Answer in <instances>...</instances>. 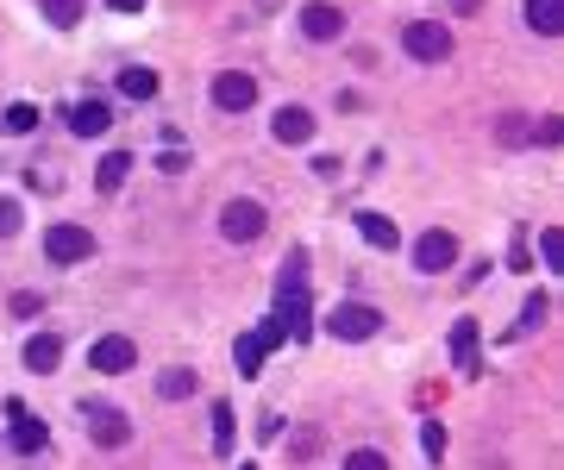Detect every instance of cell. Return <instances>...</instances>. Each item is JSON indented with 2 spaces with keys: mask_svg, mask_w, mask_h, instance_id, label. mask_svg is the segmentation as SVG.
<instances>
[{
  "mask_svg": "<svg viewBox=\"0 0 564 470\" xmlns=\"http://www.w3.org/2000/svg\"><path fill=\"white\" fill-rule=\"evenodd\" d=\"M107 7H113V13H138V7H145V0H107Z\"/></svg>",
  "mask_w": 564,
  "mask_h": 470,
  "instance_id": "d6a6232c",
  "label": "cell"
},
{
  "mask_svg": "<svg viewBox=\"0 0 564 470\" xmlns=\"http://www.w3.org/2000/svg\"><path fill=\"white\" fill-rule=\"evenodd\" d=\"M69 126H76L82 138H101V132L113 126V107H107V101H82V107H76V120H69Z\"/></svg>",
  "mask_w": 564,
  "mask_h": 470,
  "instance_id": "2e32d148",
  "label": "cell"
},
{
  "mask_svg": "<svg viewBox=\"0 0 564 470\" xmlns=\"http://www.w3.org/2000/svg\"><path fill=\"white\" fill-rule=\"evenodd\" d=\"M82 414H88V439L101 445V452H120V445L132 439V420L120 414V408H101V402H82Z\"/></svg>",
  "mask_w": 564,
  "mask_h": 470,
  "instance_id": "277c9868",
  "label": "cell"
},
{
  "mask_svg": "<svg viewBox=\"0 0 564 470\" xmlns=\"http://www.w3.org/2000/svg\"><path fill=\"white\" fill-rule=\"evenodd\" d=\"M44 19H51L57 32H69V26L82 19V0H44Z\"/></svg>",
  "mask_w": 564,
  "mask_h": 470,
  "instance_id": "603a6c76",
  "label": "cell"
},
{
  "mask_svg": "<svg viewBox=\"0 0 564 470\" xmlns=\"http://www.w3.org/2000/svg\"><path fill=\"white\" fill-rule=\"evenodd\" d=\"M0 132H13V138H26V132H38V107H32V101H13L7 113H0Z\"/></svg>",
  "mask_w": 564,
  "mask_h": 470,
  "instance_id": "7402d4cb",
  "label": "cell"
},
{
  "mask_svg": "<svg viewBox=\"0 0 564 470\" xmlns=\"http://www.w3.org/2000/svg\"><path fill=\"white\" fill-rule=\"evenodd\" d=\"M214 101H220L226 113H245V107H257V76H245V69H226V76L214 82Z\"/></svg>",
  "mask_w": 564,
  "mask_h": 470,
  "instance_id": "9c48e42d",
  "label": "cell"
},
{
  "mask_svg": "<svg viewBox=\"0 0 564 470\" xmlns=\"http://www.w3.org/2000/svg\"><path fill=\"white\" fill-rule=\"evenodd\" d=\"M452 264H458V239L445 226H433V232H420V239H414V270L439 276V270H452Z\"/></svg>",
  "mask_w": 564,
  "mask_h": 470,
  "instance_id": "5b68a950",
  "label": "cell"
},
{
  "mask_svg": "<svg viewBox=\"0 0 564 470\" xmlns=\"http://www.w3.org/2000/svg\"><path fill=\"white\" fill-rule=\"evenodd\" d=\"M301 32H308V38H339L345 32V13L333 7V0H308V13H301Z\"/></svg>",
  "mask_w": 564,
  "mask_h": 470,
  "instance_id": "30bf717a",
  "label": "cell"
},
{
  "mask_svg": "<svg viewBox=\"0 0 564 470\" xmlns=\"http://www.w3.org/2000/svg\"><path fill=\"white\" fill-rule=\"evenodd\" d=\"M19 226H26V214H19V201H13V195H0V239H13Z\"/></svg>",
  "mask_w": 564,
  "mask_h": 470,
  "instance_id": "83f0119b",
  "label": "cell"
},
{
  "mask_svg": "<svg viewBox=\"0 0 564 470\" xmlns=\"http://www.w3.org/2000/svg\"><path fill=\"white\" fill-rule=\"evenodd\" d=\"M57 364H63V339H57V333H38V339H26V370L51 376Z\"/></svg>",
  "mask_w": 564,
  "mask_h": 470,
  "instance_id": "5bb4252c",
  "label": "cell"
},
{
  "mask_svg": "<svg viewBox=\"0 0 564 470\" xmlns=\"http://www.w3.org/2000/svg\"><path fill=\"white\" fill-rule=\"evenodd\" d=\"M126 170H132V157H126V151H107L101 163H94V188H101V195H113V188L126 182Z\"/></svg>",
  "mask_w": 564,
  "mask_h": 470,
  "instance_id": "e0dca14e",
  "label": "cell"
},
{
  "mask_svg": "<svg viewBox=\"0 0 564 470\" xmlns=\"http://www.w3.org/2000/svg\"><path fill=\"white\" fill-rule=\"evenodd\" d=\"M452 364L464 376H483V358H477V320H458L452 326Z\"/></svg>",
  "mask_w": 564,
  "mask_h": 470,
  "instance_id": "4fadbf2b",
  "label": "cell"
},
{
  "mask_svg": "<svg viewBox=\"0 0 564 470\" xmlns=\"http://www.w3.org/2000/svg\"><path fill=\"white\" fill-rule=\"evenodd\" d=\"M195 389H201L195 370H163V376H157V395H163V402H188Z\"/></svg>",
  "mask_w": 564,
  "mask_h": 470,
  "instance_id": "ac0fdd59",
  "label": "cell"
},
{
  "mask_svg": "<svg viewBox=\"0 0 564 470\" xmlns=\"http://www.w3.org/2000/svg\"><path fill=\"white\" fill-rule=\"evenodd\" d=\"M420 445H427V458H433V464L445 458V427H439V420H427V427H420Z\"/></svg>",
  "mask_w": 564,
  "mask_h": 470,
  "instance_id": "f1b7e54d",
  "label": "cell"
},
{
  "mask_svg": "<svg viewBox=\"0 0 564 470\" xmlns=\"http://www.w3.org/2000/svg\"><path fill=\"white\" fill-rule=\"evenodd\" d=\"M533 138H539V145H564V120H539Z\"/></svg>",
  "mask_w": 564,
  "mask_h": 470,
  "instance_id": "4dcf8cb0",
  "label": "cell"
},
{
  "mask_svg": "<svg viewBox=\"0 0 564 470\" xmlns=\"http://www.w3.org/2000/svg\"><path fill=\"white\" fill-rule=\"evenodd\" d=\"M7 420H13V452H44V439H51V433H44V420H32L26 408H19V402H7Z\"/></svg>",
  "mask_w": 564,
  "mask_h": 470,
  "instance_id": "8fae6325",
  "label": "cell"
},
{
  "mask_svg": "<svg viewBox=\"0 0 564 470\" xmlns=\"http://www.w3.org/2000/svg\"><path fill=\"white\" fill-rule=\"evenodd\" d=\"M289 452H295V458H314V452H320V433H295Z\"/></svg>",
  "mask_w": 564,
  "mask_h": 470,
  "instance_id": "1f68e13d",
  "label": "cell"
},
{
  "mask_svg": "<svg viewBox=\"0 0 564 470\" xmlns=\"http://www.w3.org/2000/svg\"><path fill=\"white\" fill-rule=\"evenodd\" d=\"M276 326H282V339H301L308 345V333H314V314H308V251H289V264H282V276H276V314H270Z\"/></svg>",
  "mask_w": 564,
  "mask_h": 470,
  "instance_id": "6da1fadb",
  "label": "cell"
},
{
  "mask_svg": "<svg viewBox=\"0 0 564 470\" xmlns=\"http://www.w3.org/2000/svg\"><path fill=\"white\" fill-rule=\"evenodd\" d=\"M358 232H364V239H370L376 251H395V245H402V232H395L383 214H358Z\"/></svg>",
  "mask_w": 564,
  "mask_h": 470,
  "instance_id": "ffe728a7",
  "label": "cell"
},
{
  "mask_svg": "<svg viewBox=\"0 0 564 470\" xmlns=\"http://www.w3.org/2000/svg\"><path fill=\"white\" fill-rule=\"evenodd\" d=\"M402 44H408V57H420V63H445V57H452V26H445V19H408Z\"/></svg>",
  "mask_w": 564,
  "mask_h": 470,
  "instance_id": "7a4b0ae2",
  "label": "cell"
},
{
  "mask_svg": "<svg viewBox=\"0 0 564 470\" xmlns=\"http://www.w3.org/2000/svg\"><path fill=\"white\" fill-rule=\"evenodd\" d=\"M546 308H552L546 295H527V308H521V333H539V326H546Z\"/></svg>",
  "mask_w": 564,
  "mask_h": 470,
  "instance_id": "484cf974",
  "label": "cell"
},
{
  "mask_svg": "<svg viewBox=\"0 0 564 470\" xmlns=\"http://www.w3.org/2000/svg\"><path fill=\"white\" fill-rule=\"evenodd\" d=\"M251 470H257V464H251Z\"/></svg>",
  "mask_w": 564,
  "mask_h": 470,
  "instance_id": "e575fe53",
  "label": "cell"
},
{
  "mask_svg": "<svg viewBox=\"0 0 564 470\" xmlns=\"http://www.w3.org/2000/svg\"><path fill=\"white\" fill-rule=\"evenodd\" d=\"M539 257H546L552 270H564V232H558V226H546V232H539Z\"/></svg>",
  "mask_w": 564,
  "mask_h": 470,
  "instance_id": "d4e9b609",
  "label": "cell"
},
{
  "mask_svg": "<svg viewBox=\"0 0 564 470\" xmlns=\"http://www.w3.org/2000/svg\"><path fill=\"white\" fill-rule=\"evenodd\" d=\"M496 138H502V145H527V138H533V126L521 120V113H508V120L496 126Z\"/></svg>",
  "mask_w": 564,
  "mask_h": 470,
  "instance_id": "4316f807",
  "label": "cell"
},
{
  "mask_svg": "<svg viewBox=\"0 0 564 470\" xmlns=\"http://www.w3.org/2000/svg\"><path fill=\"white\" fill-rule=\"evenodd\" d=\"M120 94H126V101H151V94H157V69H120Z\"/></svg>",
  "mask_w": 564,
  "mask_h": 470,
  "instance_id": "44dd1931",
  "label": "cell"
},
{
  "mask_svg": "<svg viewBox=\"0 0 564 470\" xmlns=\"http://www.w3.org/2000/svg\"><path fill=\"white\" fill-rule=\"evenodd\" d=\"M527 26L539 38H558L564 32V0H527Z\"/></svg>",
  "mask_w": 564,
  "mask_h": 470,
  "instance_id": "9a60e30c",
  "label": "cell"
},
{
  "mask_svg": "<svg viewBox=\"0 0 564 470\" xmlns=\"http://www.w3.org/2000/svg\"><path fill=\"white\" fill-rule=\"evenodd\" d=\"M264 358H270V345L257 339V333H245L239 345H232V364H239V376H257V370H264Z\"/></svg>",
  "mask_w": 564,
  "mask_h": 470,
  "instance_id": "d6986e66",
  "label": "cell"
},
{
  "mask_svg": "<svg viewBox=\"0 0 564 470\" xmlns=\"http://www.w3.org/2000/svg\"><path fill=\"white\" fill-rule=\"evenodd\" d=\"M345 470H389V458H383V452H351Z\"/></svg>",
  "mask_w": 564,
  "mask_h": 470,
  "instance_id": "f546056e",
  "label": "cell"
},
{
  "mask_svg": "<svg viewBox=\"0 0 564 470\" xmlns=\"http://www.w3.org/2000/svg\"><path fill=\"white\" fill-rule=\"evenodd\" d=\"M326 326H333V339L358 345V339H370L376 326H383V314H376V308H364V301H345V308H333V320H326Z\"/></svg>",
  "mask_w": 564,
  "mask_h": 470,
  "instance_id": "52a82bcc",
  "label": "cell"
},
{
  "mask_svg": "<svg viewBox=\"0 0 564 470\" xmlns=\"http://www.w3.org/2000/svg\"><path fill=\"white\" fill-rule=\"evenodd\" d=\"M264 226H270L264 201H226V207H220V232H226L232 245H251V239H264Z\"/></svg>",
  "mask_w": 564,
  "mask_h": 470,
  "instance_id": "3957f363",
  "label": "cell"
},
{
  "mask_svg": "<svg viewBox=\"0 0 564 470\" xmlns=\"http://www.w3.org/2000/svg\"><path fill=\"white\" fill-rule=\"evenodd\" d=\"M314 126H320V120H314L308 107H282L270 132H276V145H308V138H314Z\"/></svg>",
  "mask_w": 564,
  "mask_h": 470,
  "instance_id": "7c38bea8",
  "label": "cell"
},
{
  "mask_svg": "<svg viewBox=\"0 0 564 470\" xmlns=\"http://www.w3.org/2000/svg\"><path fill=\"white\" fill-rule=\"evenodd\" d=\"M88 364L101 370V376H120V370H132V364H138V345H132V339H120V333H107V339H94Z\"/></svg>",
  "mask_w": 564,
  "mask_h": 470,
  "instance_id": "ba28073f",
  "label": "cell"
},
{
  "mask_svg": "<svg viewBox=\"0 0 564 470\" xmlns=\"http://www.w3.org/2000/svg\"><path fill=\"white\" fill-rule=\"evenodd\" d=\"M214 452H220V458L232 452V408H226V402H214Z\"/></svg>",
  "mask_w": 564,
  "mask_h": 470,
  "instance_id": "cb8c5ba5",
  "label": "cell"
},
{
  "mask_svg": "<svg viewBox=\"0 0 564 470\" xmlns=\"http://www.w3.org/2000/svg\"><path fill=\"white\" fill-rule=\"evenodd\" d=\"M44 257L51 264H82V257H94V232L88 226H51L44 232Z\"/></svg>",
  "mask_w": 564,
  "mask_h": 470,
  "instance_id": "8992f818",
  "label": "cell"
},
{
  "mask_svg": "<svg viewBox=\"0 0 564 470\" xmlns=\"http://www.w3.org/2000/svg\"><path fill=\"white\" fill-rule=\"evenodd\" d=\"M483 7V0H452V13H477Z\"/></svg>",
  "mask_w": 564,
  "mask_h": 470,
  "instance_id": "836d02e7",
  "label": "cell"
}]
</instances>
